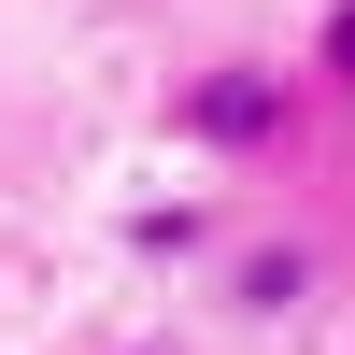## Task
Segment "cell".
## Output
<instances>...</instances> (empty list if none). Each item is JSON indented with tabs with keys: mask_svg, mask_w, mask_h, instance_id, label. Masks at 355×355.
Here are the masks:
<instances>
[{
	"mask_svg": "<svg viewBox=\"0 0 355 355\" xmlns=\"http://www.w3.org/2000/svg\"><path fill=\"white\" fill-rule=\"evenodd\" d=\"M171 142H199V157H227V171L284 157V142H299V71H270V57L185 71V85H171Z\"/></svg>",
	"mask_w": 355,
	"mask_h": 355,
	"instance_id": "cell-1",
	"label": "cell"
},
{
	"mask_svg": "<svg viewBox=\"0 0 355 355\" xmlns=\"http://www.w3.org/2000/svg\"><path fill=\"white\" fill-rule=\"evenodd\" d=\"M313 284H327V242H313V227H256V242L214 270V299L242 313V327H284V313H299Z\"/></svg>",
	"mask_w": 355,
	"mask_h": 355,
	"instance_id": "cell-2",
	"label": "cell"
},
{
	"mask_svg": "<svg viewBox=\"0 0 355 355\" xmlns=\"http://www.w3.org/2000/svg\"><path fill=\"white\" fill-rule=\"evenodd\" d=\"M313 85L355 114V0H327V15H313Z\"/></svg>",
	"mask_w": 355,
	"mask_h": 355,
	"instance_id": "cell-3",
	"label": "cell"
},
{
	"mask_svg": "<svg viewBox=\"0 0 355 355\" xmlns=\"http://www.w3.org/2000/svg\"><path fill=\"white\" fill-rule=\"evenodd\" d=\"M128 355H142V341H128Z\"/></svg>",
	"mask_w": 355,
	"mask_h": 355,
	"instance_id": "cell-4",
	"label": "cell"
}]
</instances>
